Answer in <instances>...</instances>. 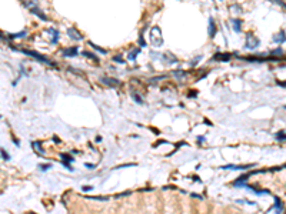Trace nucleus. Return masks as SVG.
<instances>
[{
	"label": "nucleus",
	"instance_id": "nucleus-37",
	"mask_svg": "<svg viewBox=\"0 0 286 214\" xmlns=\"http://www.w3.org/2000/svg\"><path fill=\"white\" fill-rule=\"evenodd\" d=\"M196 94H198L196 91H190V93H189V96H190V97H196Z\"/></svg>",
	"mask_w": 286,
	"mask_h": 214
},
{
	"label": "nucleus",
	"instance_id": "nucleus-15",
	"mask_svg": "<svg viewBox=\"0 0 286 214\" xmlns=\"http://www.w3.org/2000/svg\"><path fill=\"white\" fill-rule=\"evenodd\" d=\"M172 74H173V77L177 79V80H184V79L187 77V73H186L184 70H175V71H172Z\"/></svg>",
	"mask_w": 286,
	"mask_h": 214
},
{
	"label": "nucleus",
	"instance_id": "nucleus-31",
	"mask_svg": "<svg viewBox=\"0 0 286 214\" xmlns=\"http://www.w3.org/2000/svg\"><path fill=\"white\" fill-rule=\"evenodd\" d=\"M139 46H140V47H146V46H147V44H146V42H145V39L142 37V34L139 36Z\"/></svg>",
	"mask_w": 286,
	"mask_h": 214
},
{
	"label": "nucleus",
	"instance_id": "nucleus-23",
	"mask_svg": "<svg viewBox=\"0 0 286 214\" xmlns=\"http://www.w3.org/2000/svg\"><path fill=\"white\" fill-rule=\"evenodd\" d=\"M86 198L89 200H98V201H107L109 197H105V196H87Z\"/></svg>",
	"mask_w": 286,
	"mask_h": 214
},
{
	"label": "nucleus",
	"instance_id": "nucleus-20",
	"mask_svg": "<svg viewBox=\"0 0 286 214\" xmlns=\"http://www.w3.org/2000/svg\"><path fill=\"white\" fill-rule=\"evenodd\" d=\"M163 59H165V60H167L169 63H176V61H177V57H175V56H173L170 52L165 53V54H163Z\"/></svg>",
	"mask_w": 286,
	"mask_h": 214
},
{
	"label": "nucleus",
	"instance_id": "nucleus-36",
	"mask_svg": "<svg viewBox=\"0 0 286 214\" xmlns=\"http://www.w3.org/2000/svg\"><path fill=\"white\" fill-rule=\"evenodd\" d=\"M84 167H87V168L93 170V168H94V164H90V163H86V164H84Z\"/></svg>",
	"mask_w": 286,
	"mask_h": 214
},
{
	"label": "nucleus",
	"instance_id": "nucleus-12",
	"mask_svg": "<svg viewBox=\"0 0 286 214\" xmlns=\"http://www.w3.org/2000/svg\"><path fill=\"white\" fill-rule=\"evenodd\" d=\"M216 23H215V19L213 17H210L209 19V37H215V34H216Z\"/></svg>",
	"mask_w": 286,
	"mask_h": 214
},
{
	"label": "nucleus",
	"instance_id": "nucleus-22",
	"mask_svg": "<svg viewBox=\"0 0 286 214\" xmlns=\"http://www.w3.org/2000/svg\"><path fill=\"white\" fill-rule=\"evenodd\" d=\"M89 44H90L94 50H98L99 53H102V54H107V50H106V49H103V47H100V46H98V44H94L93 42H89Z\"/></svg>",
	"mask_w": 286,
	"mask_h": 214
},
{
	"label": "nucleus",
	"instance_id": "nucleus-2",
	"mask_svg": "<svg viewBox=\"0 0 286 214\" xmlns=\"http://www.w3.org/2000/svg\"><path fill=\"white\" fill-rule=\"evenodd\" d=\"M150 42H152L153 47H160V46H163V36H162V30H160L157 26L152 27V30H150Z\"/></svg>",
	"mask_w": 286,
	"mask_h": 214
},
{
	"label": "nucleus",
	"instance_id": "nucleus-9",
	"mask_svg": "<svg viewBox=\"0 0 286 214\" xmlns=\"http://www.w3.org/2000/svg\"><path fill=\"white\" fill-rule=\"evenodd\" d=\"M255 164H246V166H235V164H230V166H223V167H220V168H223V170H249V168H252Z\"/></svg>",
	"mask_w": 286,
	"mask_h": 214
},
{
	"label": "nucleus",
	"instance_id": "nucleus-35",
	"mask_svg": "<svg viewBox=\"0 0 286 214\" xmlns=\"http://www.w3.org/2000/svg\"><path fill=\"white\" fill-rule=\"evenodd\" d=\"M190 196H192L193 198H199V200H203V197H202L200 194H190Z\"/></svg>",
	"mask_w": 286,
	"mask_h": 214
},
{
	"label": "nucleus",
	"instance_id": "nucleus-16",
	"mask_svg": "<svg viewBox=\"0 0 286 214\" xmlns=\"http://www.w3.org/2000/svg\"><path fill=\"white\" fill-rule=\"evenodd\" d=\"M32 147H33V150H35L39 156H44V150L42 149V144H40L39 141H33V143H32Z\"/></svg>",
	"mask_w": 286,
	"mask_h": 214
},
{
	"label": "nucleus",
	"instance_id": "nucleus-21",
	"mask_svg": "<svg viewBox=\"0 0 286 214\" xmlns=\"http://www.w3.org/2000/svg\"><path fill=\"white\" fill-rule=\"evenodd\" d=\"M139 52H140V49H135V50H132V52L127 54V59H129L130 61H135L136 57H137V54H139Z\"/></svg>",
	"mask_w": 286,
	"mask_h": 214
},
{
	"label": "nucleus",
	"instance_id": "nucleus-5",
	"mask_svg": "<svg viewBox=\"0 0 286 214\" xmlns=\"http://www.w3.org/2000/svg\"><path fill=\"white\" fill-rule=\"evenodd\" d=\"M77 52H79V49L76 46H72V47L62 49L60 53L63 54V57H74V56H77Z\"/></svg>",
	"mask_w": 286,
	"mask_h": 214
},
{
	"label": "nucleus",
	"instance_id": "nucleus-6",
	"mask_svg": "<svg viewBox=\"0 0 286 214\" xmlns=\"http://www.w3.org/2000/svg\"><path fill=\"white\" fill-rule=\"evenodd\" d=\"M67 36L72 39V40H74V42H80V40H83V36L74 29V27H70V29H67Z\"/></svg>",
	"mask_w": 286,
	"mask_h": 214
},
{
	"label": "nucleus",
	"instance_id": "nucleus-39",
	"mask_svg": "<svg viewBox=\"0 0 286 214\" xmlns=\"http://www.w3.org/2000/svg\"><path fill=\"white\" fill-rule=\"evenodd\" d=\"M198 141H199V143H203V141H205V137H198Z\"/></svg>",
	"mask_w": 286,
	"mask_h": 214
},
{
	"label": "nucleus",
	"instance_id": "nucleus-38",
	"mask_svg": "<svg viewBox=\"0 0 286 214\" xmlns=\"http://www.w3.org/2000/svg\"><path fill=\"white\" fill-rule=\"evenodd\" d=\"M277 84H279V86H285V87H286V81H280V80H279V81H277Z\"/></svg>",
	"mask_w": 286,
	"mask_h": 214
},
{
	"label": "nucleus",
	"instance_id": "nucleus-18",
	"mask_svg": "<svg viewBox=\"0 0 286 214\" xmlns=\"http://www.w3.org/2000/svg\"><path fill=\"white\" fill-rule=\"evenodd\" d=\"M49 33H50V34H53V39H52V43H53V44H56V43L59 42V36H60L59 30H56V29H49Z\"/></svg>",
	"mask_w": 286,
	"mask_h": 214
},
{
	"label": "nucleus",
	"instance_id": "nucleus-19",
	"mask_svg": "<svg viewBox=\"0 0 286 214\" xmlns=\"http://www.w3.org/2000/svg\"><path fill=\"white\" fill-rule=\"evenodd\" d=\"M26 36H27V30H23L20 33H10L9 39H22V37H26Z\"/></svg>",
	"mask_w": 286,
	"mask_h": 214
},
{
	"label": "nucleus",
	"instance_id": "nucleus-30",
	"mask_svg": "<svg viewBox=\"0 0 286 214\" xmlns=\"http://www.w3.org/2000/svg\"><path fill=\"white\" fill-rule=\"evenodd\" d=\"M113 60H115L116 63H120V64H125V59H123L122 56H113Z\"/></svg>",
	"mask_w": 286,
	"mask_h": 214
},
{
	"label": "nucleus",
	"instance_id": "nucleus-27",
	"mask_svg": "<svg viewBox=\"0 0 286 214\" xmlns=\"http://www.w3.org/2000/svg\"><path fill=\"white\" fill-rule=\"evenodd\" d=\"M276 140H279V141H285V140H286V134H285V131H279V133H276Z\"/></svg>",
	"mask_w": 286,
	"mask_h": 214
},
{
	"label": "nucleus",
	"instance_id": "nucleus-32",
	"mask_svg": "<svg viewBox=\"0 0 286 214\" xmlns=\"http://www.w3.org/2000/svg\"><path fill=\"white\" fill-rule=\"evenodd\" d=\"M132 191H125V193H120V194H116V198H120V197H126V196H130Z\"/></svg>",
	"mask_w": 286,
	"mask_h": 214
},
{
	"label": "nucleus",
	"instance_id": "nucleus-14",
	"mask_svg": "<svg viewBox=\"0 0 286 214\" xmlns=\"http://www.w3.org/2000/svg\"><path fill=\"white\" fill-rule=\"evenodd\" d=\"M82 54H83L84 57H87V59L93 60L94 63H98V64H99V61H100V60H99V57H98L96 54H93V53H92V52H89V50H83V52H82Z\"/></svg>",
	"mask_w": 286,
	"mask_h": 214
},
{
	"label": "nucleus",
	"instance_id": "nucleus-24",
	"mask_svg": "<svg viewBox=\"0 0 286 214\" xmlns=\"http://www.w3.org/2000/svg\"><path fill=\"white\" fill-rule=\"evenodd\" d=\"M132 97H133V100H135L137 104H143V98H142V96H140V94H137L136 91H133V93H132Z\"/></svg>",
	"mask_w": 286,
	"mask_h": 214
},
{
	"label": "nucleus",
	"instance_id": "nucleus-7",
	"mask_svg": "<svg viewBox=\"0 0 286 214\" xmlns=\"http://www.w3.org/2000/svg\"><path fill=\"white\" fill-rule=\"evenodd\" d=\"M60 159H62V161H64V163H63V164H64V167H66L69 171H73V168L70 167V163H72L74 159H73L70 154H64V153H62V154H60Z\"/></svg>",
	"mask_w": 286,
	"mask_h": 214
},
{
	"label": "nucleus",
	"instance_id": "nucleus-17",
	"mask_svg": "<svg viewBox=\"0 0 286 214\" xmlns=\"http://www.w3.org/2000/svg\"><path fill=\"white\" fill-rule=\"evenodd\" d=\"M273 208H275L277 213H282V211H283V201H282L279 197H275V205H273Z\"/></svg>",
	"mask_w": 286,
	"mask_h": 214
},
{
	"label": "nucleus",
	"instance_id": "nucleus-4",
	"mask_svg": "<svg viewBox=\"0 0 286 214\" xmlns=\"http://www.w3.org/2000/svg\"><path fill=\"white\" fill-rule=\"evenodd\" d=\"M100 81H102L105 86L112 87V89H119V87L122 86V81L117 80V79H113V77H106V76H103V77H100Z\"/></svg>",
	"mask_w": 286,
	"mask_h": 214
},
{
	"label": "nucleus",
	"instance_id": "nucleus-1",
	"mask_svg": "<svg viewBox=\"0 0 286 214\" xmlns=\"http://www.w3.org/2000/svg\"><path fill=\"white\" fill-rule=\"evenodd\" d=\"M13 50H16V52H22L23 54H26V56H29V57H33L35 60H37V61H40V63H44V64H47V66H56L53 61H50L47 57H44V56H42L40 53H37V52H35V50H26V49H17V47H15V46H10Z\"/></svg>",
	"mask_w": 286,
	"mask_h": 214
},
{
	"label": "nucleus",
	"instance_id": "nucleus-11",
	"mask_svg": "<svg viewBox=\"0 0 286 214\" xmlns=\"http://www.w3.org/2000/svg\"><path fill=\"white\" fill-rule=\"evenodd\" d=\"M273 42H275V43H277V44H280V43H285V42H286V33H285V30H280L279 33L273 34Z\"/></svg>",
	"mask_w": 286,
	"mask_h": 214
},
{
	"label": "nucleus",
	"instance_id": "nucleus-8",
	"mask_svg": "<svg viewBox=\"0 0 286 214\" xmlns=\"http://www.w3.org/2000/svg\"><path fill=\"white\" fill-rule=\"evenodd\" d=\"M30 12H32L33 15H36L39 19H42L43 22H49V20H50V19H49V17H47V16H46V15H44V13H43V12H42V10L37 7V6H33V7H30Z\"/></svg>",
	"mask_w": 286,
	"mask_h": 214
},
{
	"label": "nucleus",
	"instance_id": "nucleus-3",
	"mask_svg": "<svg viewBox=\"0 0 286 214\" xmlns=\"http://www.w3.org/2000/svg\"><path fill=\"white\" fill-rule=\"evenodd\" d=\"M259 44H260V42H259V39L255 36V33H253V32H248V33H246L245 49H248V50H255Z\"/></svg>",
	"mask_w": 286,
	"mask_h": 214
},
{
	"label": "nucleus",
	"instance_id": "nucleus-28",
	"mask_svg": "<svg viewBox=\"0 0 286 214\" xmlns=\"http://www.w3.org/2000/svg\"><path fill=\"white\" fill-rule=\"evenodd\" d=\"M282 53H283L282 47H277V49H275L273 52H270V54H272V56H282Z\"/></svg>",
	"mask_w": 286,
	"mask_h": 214
},
{
	"label": "nucleus",
	"instance_id": "nucleus-40",
	"mask_svg": "<svg viewBox=\"0 0 286 214\" xmlns=\"http://www.w3.org/2000/svg\"><path fill=\"white\" fill-rule=\"evenodd\" d=\"M5 37V33H2V32H0V39H3Z\"/></svg>",
	"mask_w": 286,
	"mask_h": 214
},
{
	"label": "nucleus",
	"instance_id": "nucleus-25",
	"mask_svg": "<svg viewBox=\"0 0 286 214\" xmlns=\"http://www.w3.org/2000/svg\"><path fill=\"white\" fill-rule=\"evenodd\" d=\"M269 2H272V3H275V5H277V6H280L282 9L286 10V3L283 2V0H269Z\"/></svg>",
	"mask_w": 286,
	"mask_h": 214
},
{
	"label": "nucleus",
	"instance_id": "nucleus-29",
	"mask_svg": "<svg viewBox=\"0 0 286 214\" xmlns=\"http://www.w3.org/2000/svg\"><path fill=\"white\" fill-rule=\"evenodd\" d=\"M50 167H52V164H40L39 170L40 171H47V170H50Z\"/></svg>",
	"mask_w": 286,
	"mask_h": 214
},
{
	"label": "nucleus",
	"instance_id": "nucleus-34",
	"mask_svg": "<svg viewBox=\"0 0 286 214\" xmlns=\"http://www.w3.org/2000/svg\"><path fill=\"white\" fill-rule=\"evenodd\" d=\"M92 188H93L92 186H83V187H82V190H83V191H89V190H92Z\"/></svg>",
	"mask_w": 286,
	"mask_h": 214
},
{
	"label": "nucleus",
	"instance_id": "nucleus-10",
	"mask_svg": "<svg viewBox=\"0 0 286 214\" xmlns=\"http://www.w3.org/2000/svg\"><path fill=\"white\" fill-rule=\"evenodd\" d=\"M230 59H232L230 53H216L213 56V60H216V61H229Z\"/></svg>",
	"mask_w": 286,
	"mask_h": 214
},
{
	"label": "nucleus",
	"instance_id": "nucleus-26",
	"mask_svg": "<svg viewBox=\"0 0 286 214\" xmlns=\"http://www.w3.org/2000/svg\"><path fill=\"white\" fill-rule=\"evenodd\" d=\"M0 154H2V159H3V160H6V161L10 160V156H9V153H7L5 149H0Z\"/></svg>",
	"mask_w": 286,
	"mask_h": 214
},
{
	"label": "nucleus",
	"instance_id": "nucleus-13",
	"mask_svg": "<svg viewBox=\"0 0 286 214\" xmlns=\"http://www.w3.org/2000/svg\"><path fill=\"white\" fill-rule=\"evenodd\" d=\"M230 22H232L233 30H235L236 33H240V32H242V23H243V22H242L240 19H232Z\"/></svg>",
	"mask_w": 286,
	"mask_h": 214
},
{
	"label": "nucleus",
	"instance_id": "nucleus-33",
	"mask_svg": "<svg viewBox=\"0 0 286 214\" xmlns=\"http://www.w3.org/2000/svg\"><path fill=\"white\" fill-rule=\"evenodd\" d=\"M133 166H136V164H122V166H117L115 168H126V167H133Z\"/></svg>",
	"mask_w": 286,
	"mask_h": 214
}]
</instances>
